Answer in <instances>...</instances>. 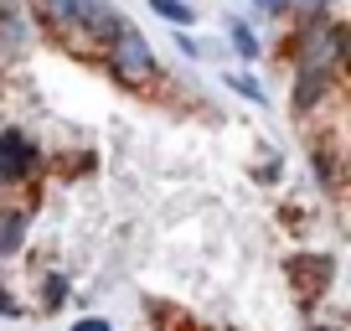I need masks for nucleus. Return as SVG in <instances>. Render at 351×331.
<instances>
[{"label":"nucleus","mask_w":351,"mask_h":331,"mask_svg":"<svg viewBox=\"0 0 351 331\" xmlns=\"http://www.w3.org/2000/svg\"><path fill=\"white\" fill-rule=\"evenodd\" d=\"M32 5H36V16H42L57 36H67V42L104 47L124 26V16L114 11L109 0H32Z\"/></svg>","instance_id":"f257e3e1"},{"label":"nucleus","mask_w":351,"mask_h":331,"mask_svg":"<svg viewBox=\"0 0 351 331\" xmlns=\"http://www.w3.org/2000/svg\"><path fill=\"white\" fill-rule=\"evenodd\" d=\"M104 67H109L114 83H124V89H145L155 78V52H150V36L140 32V26L124 21L119 32L104 42Z\"/></svg>","instance_id":"f03ea898"},{"label":"nucleus","mask_w":351,"mask_h":331,"mask_svg":"<svg viewBox=\"0 0 351 331\" xmlns=\"http://www.w3.org/2000/svg\"><path fill=\"white\" fill-rule=\"evenodd\" d=\"M341 57H346V26L320 16V21H305L295 36V73H330L336 78Z\"/></svg>","instance_id":"7ed1b4c3"},{"label":"nucleus","mask_w":351,"mask_h":331,"mask_svg":"<svg viewBox=\"0 0 351 331\" xmlns=\"http://www.w3.org/2000/svg\"><path fill=\"white\" fill-rule=\"evenodd\" d=\"M32 166H36V145L21 130H0V176L21 181V176H32Z\"/></svg>","instance_id":"20e7f679"},{"label":"nucleus","mask_w":351,"mask_h":331,"mask_svg":"<svg viewBox=\"0 0 351 331\" xmlns=\"http://www.w3.org/2000/svg\"><path fill=\"white\" fill-rule=\"evenodd\" d=\"M21 47H32V16L5 5L0 11V52H21Z\"/></svg>","instance_id":"39448f33"},{"label":"nucleus","mask_w":351,"mask_h":331,"mask_svg":"<svg viewBox=\"0 0 351 331\" xmlns=\"http://www.w3.org/2000/svg\"><path fill=\"white\" fill-rule=\"evenodd\" d=\"M330 93V73H295V114H310Z\"/></svg>","instance_id":"423d86ee"},{"label":"nucleus","mask_w":351,"mask_h":331,"mask_svg":"<svg viewBox=\"0 0 351 331\" xmlns=\"http://www.w3.org/2000/svg\"><path fill=\"white\" fill-rule=\"evenodd\" d=\"M26 228H32V212H26V207H11V212H5V218H0V254H21Z\"/></svg>","instance_id":"0eeeda50"},{"label":"nucleus","mask_w":351,"mask_h":331,"mask_svg":"<svg viewBox=\"0 0 351 331\" xmlns=\"http://www.w3.org/2000/svg\"><path fill=\"white\" fill-rule=\"evenodd\" d=\"M228 47L243 57V62H258V57H263V42L253 36V26H248V21H238V16L228 21Z\"/></svg>","instance_id":"6e6552de"},{"label":"nucleus","mask_w":351,"mask_h":331,"mask_svg":"<svg viewBox=\"0 0 351 331\" xmlns=\"http://www.w3.org/2000/svg\"><path fill=\"white\" fill-rule=\"evenodd\" d=\"M150 11L160 16V21H171L176 32H186V26L197 21V5H191V0H150Z\"/></svg>","instance_id":"1a4fd4ad"},{"label":"nucleus","mask_w":351,"mask_h":331,"mask_svg":"<svg viewBox=\"0 0 351 331\" xmlns=\"http://www.w3.org/2000/svg\"><path fill=\"white\" fill-rule=\"evenodd\" d=\"M228 89L238 93V99H248V104H269V93L258 89V78H253V73H228Z\"/></svg>","instance_id":"9d476101"},{"label":"nucleus","mask_w":351,"mask_h":331,"mask_svg":"<svg viewBox=\"0 0 351 331\" xmlns=\"http://www.w3.org/2000/svg\"><path fill=\"white\" fill-rule=\"evenodd\" d=\"M289 11H300V21H320V16H330V0H295Z\"/></svg>","instance_id":"9b49d317"},{"label":"nucleus","mask_w":351,"mask_h":331,"mask_svg":"<svg viewBox=\"0 0 351 331\" xmlns=\"http://www.w3.org/2000/svg\"><path fill=\"white\" fill-rule=\"evenodd\" d=\"M295 0H253V16H285Z\"/></svg>","instance_id":"f8f14e48"},{"label":"nucleus","mask_w":351,"mask_h":331,"mask_svg":"<svg viewBox=\"0 0 351 331\" xmlns=\"http://www.w3.org/2000/svg\"><path fill=\"white\" fill-rule=\"evenodd\" d=\"M62 300H67V279H47V306H62Z\"/></svg>","instance_id":"ddd939ff"},{"label":"nucleus","mask_w":351,"mask_h":331,"mask_svg":"<svg viewBox=\"0 0 351 331\" xmlns=\"http://www.w3.org/2000/svg\"><path fill=\"white\" fill-rule=\"evenodd\" d=\"M73 331H114V326H109V316H83V321H73Z\"/></svg>","instance_id":"4468645a"},{"label":"nucleus","mask_w":351,"mask_h":331,"mask_svg":"<svg viewBox=\"0 0 351 331\" xmlns=\"http://www.w3.org/2000/svg\"><path fill=\"white\" fill-rule=\"evenodd\" d=\"M176 47H181V52H186V57H202V42H197V36H186V32L176 36Z\"/></svg>","instance_id":"2eb2a0df"},{"label":"nucleus","mask_w":351,"mask_h":331,"mask_svg":"<svg viewBox=\"0 0 351 331\" xmlns=\"http://www.w3.org/2000/svg\"><path fill=\"white\" fill-rule=\"evenodd\" d=\"M310 331H341V326H310Z\"/></svg>","instance_id":"dca6fc26"},{"label":"nucleus","mask_w":351,"mask_h":331,"mask_svg":"<svg viewBox=\"0 0 351 331\" xmlns=\"http://www.w3.org/2000/svg\"><path fill=\"white\" fill-rule=\"evenodd\" d=\"M0 187H5V176H0Z\"/></svg>","instance_id":"f3484780"}]
</instances>
